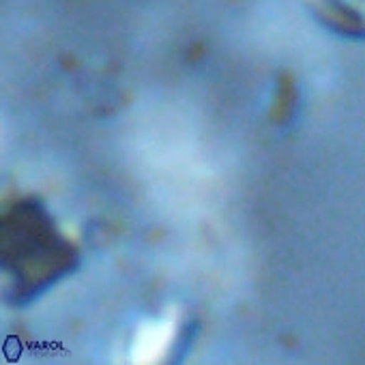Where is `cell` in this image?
Here are the masks:
<instances>
[{
  "label": "cell",
  "instance_id": "6da1fadb",
  "mask_svg": "<svg viewBox=\"0 0 365 365\" xmlns=\"http://www.w3.org/2000/svg\"><path fill=\"white\" fill-rule=\"evenodd\" d=\"M78 252L37 200H22L3 217V271L16 303H29L76 269Z\"/></svg>",
  "mask_w": 365,
  "mask_h": 365
}]
</instances>
